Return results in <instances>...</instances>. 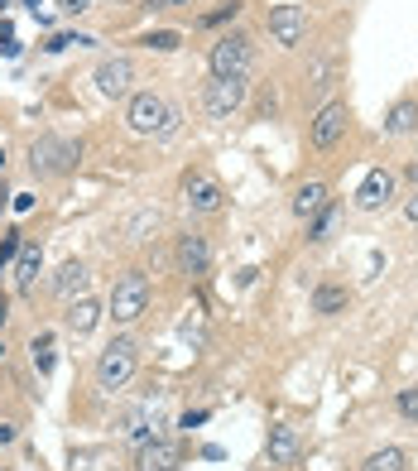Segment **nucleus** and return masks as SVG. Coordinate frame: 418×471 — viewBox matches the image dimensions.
Instances as JSON below:
<instances>
[{"mask_svg":"<svg viewBox=\"0 0 418 471\" xmlns=\"http://www.w3.org/2000/svg\"><path fill=\"white\" fill-rule=\"evenodd\" d=\"M125 125L135 135H173L178 131V106H169L159 92H135L125 111Z\"/></svg>","mask_w":418,"mask_h":471,"instance_id":"nucleus-1","label":"nucleus"},{"mask_svg":"<svg viewBox=\"0 0 418 471\" xmlns=\"http://www.w3.org/2000/svg\"><path fill=\"white\" fill-rule=\"evenodd\" d=\"M149 313V279L140 275V269H130V275H121L116 279V289H111V323H121V327H130V323H140V317Z\"/></svg>","mask_w":418,"mask_h":471,"instance_id":"nucleus-2","label":"nucleus"},{"mask_svg":"<svg viewBox=\"0 0 418 471\" xmlns=\"http://www.w3.org/2000/svg\"><path fill=\"white\" fill-rule=\"evenodd\" d=\"M77 155L82 149L73 145V140H58V135H39L29 145V164H34V173H44V179H63V173H73Z\"/></svg>","mask_w":418,"mask_h":471,"instance_id":"nucleus-3","label":"nucleus"},{"mask_svg":"<svg viewBox=\"0 0 418 471\" xmlns=\"http://www.w3.org/2000/svg\"><path fill=\"white\" fill-rule=\"evenodd\" d=\"M207 63H212V77H245L250 63H255V49H250L245 34H221V39L212 44Z\"/></svg>","mask_w":418,"mask_h":471,"instance_id":"nucleus-4","label":"nucleus"},{"mask_svg":"<svg viewBox=\"0 0 418 471\" xmlns=\"http://www.w3.org/2000/svg\"><path fill=\"white\" fill-rule=\"evenodd\" d=\"M130 375H135V341L116 337L111 347L97 356V385H101V390H121Z\"/></svg>","mask_w":418,"mask_h":471,"instance_id":"nucleus-5","label":"nucleus"},{"mask_svg":"<svg viewBox=\"0 0 418 471\" xmlns=\"http://www.w3.org/2000/svg\"><path fill=\"white\" fill-rule=\"evenodd\" d=\"M245 101V77H212L207 92H202V106H207L212 121H231Z\"/></svg>","mask_w":418,"mask_h":471,"instance_id":"nucleus-6","label":"nucleus"},{"mask_svg":"<svg viewBox=\"0 0 418 471\" xmlns=\"http://www.w3.org/2000/svg\"><path fill=\"white\" fill-rule=\"evenodd\" d=\"M346 121H351V111H346V101H327L322 111L313 116V125H308V140H313V149H332L337 140L346 135Z\"/></svg>","mask_w":418,"mask_h":471,"instance_id":"nucleus-7","label":"nucleus"},{"mask_svg":"<svg viewBox=\"0 0 418 471\" xmlns=\"http://www.w3.org/2000/svg\"><path fill=\"white\" fill-rule=\"evenodd\" d=\"M308 34V15L303 5H274L269 10V39L279 44V49H298Z\"/></svg>","mask_w":418,"mask_h":471,"instance_id":"nucleus-8","label":"nucleus"},{"mask_svg":"<svg viewBox=\"0 0 418 471\" xmlns=\"http://www.w3.org/2000/svg\"><path fill=\"white\" fill-rule=\"evenodd\" d=\"M130 82H135V63L130 58H106V63L97 68V92L111 101L130 97Z\"/></svg>","mask_w":418,"mask_h":471,"instance_id":"nucleus-9","label":"nucleus"},{"mask_svg":"<svg viewBox=\"0 0 418 471\" xmlns=\"http://www.w3.org/2000/svg\"><path fill=\"white\" fill-rule=\"evenodd\" d=\"M183 203H188V212L212 217V212H221V188L212 183L207 173H188L183 179Z\"/></svg>","mask_w":418,"mask_h":471,"instance_id":"nucleus-10","label":"nucleus"},{"mask_svg":"<svg viewBox=\"0 0 418 471\" xmlns=\"http://www.w3.org/2000/svg\"><path fill=\"white\" fill-rule=\"evenodd\" d=\"M390 197H394V173L390 169H370L361 179V188H356V207L361 212H380Z\"/></svg>","mask_w":418,"mask_h":471,"instance_id":"nucleus-11","label":"nucleus"},{"mask_svg":"<svg viewBox=\"0 0 418 471\" xmlns=\"http://www.w3.org/2000/svg\"><path fill=\"white\" fill-rule=\"evenodd\" d=\"M135 471H178V447L169 438H149L135 452Z\"/></svg>","mask_w":418,"mask_h":471,"instance_id":"nucleus-12","label":"nucleus"},{"mask_svg":"<svg viewBox=\"0 0 418 471\" xmlns=\"http://www.w3.org/2000/svg\"><path fill=\"white\" fill-rule=\"evenodd\" d=\"M159 423H164L159 404H140V409H130V414H125L121 428H125V438H130V443H149V438H164Z\"/></svg>","mask_w":418,"mask_h":471,"instance_id":"nucleus-13","label":"nucleus"},{"mask_svg":"<svg viewBox=\"0 0 418 471\" xmlns=\"http://www.w3.org/2000/svg\"><path fill=\"white\" fill-rule=\"evenodd\" d=\"M178 269H183V275H207L212 269L207 236H178Z\"/></svg>","mask_w":418,"mask_h":471,"instance_id":"nucleus-14","label":"nucleus"},{"mask_svg":"<svg viewBox=\"0 0 418 471\" xmlns=\"http://www.w3.org/2000/svg\"><path fill=\"white\" fill-rule=\"evenodd\" d=\"M63 323H68V332L87 337V332H92V327H97V323H101V303H97V299H87V293H82V299H73V303H68Z\"/></svg>","mask_w":418,"mask_h":471,"instance_id":"nucleus-15","label":"nucleus"},{"mask_svg":"<svg viewBox=\"0 0 418 471\" xmlns=\"http://www.w3.org/2000/svg\"><path fill=\"white\" fill-rule=\"evenodd\" d=\"M332 207V193H327V183H303L293 193V217H303V221H313L318 212H327Z\"/></svg>","mask_w":418,"mask_h":471,"instance_id":"nucleus-16","label":"nucleus"},{"mask_svg":"<svg viewBox=\"0 0 418 471\" xmlns=\"http://www.w3.org/2000/svg\"><path fill=\"white\" fill-rule=\"evenodd\" d=\"M87 279H92L87 265H82V260H68V265L53 275V293H58V299H73V293L87 289Z\"/></svg>","mask_w":418,"mask_h":471,"instance_id":"nucleus-17","label":"nucleus"},{"mask_svg":"<svg viewBox=\"0 0 418 471\" xmlns=\"http://www.w3.org/2000/svg\"><path fill=\"white\" fill-rule=\"evenodd\" d=\"M39 265H44L39 245H20V255H15V284H20V293L34 289V279H39Z\"/></svg>","mask_w":418,"mask_h":471,"instance_id":"nucleus-18","label":"nucleus"},{"mask_svg":"<svg viewBox=\"0 0 418 471\" xmlns=\"http://www.w3.org/2000/svg\"><path fill=\"white\" fill-rule=\"evenodd\" d=\"M293 457H298V433L293 428H284V423H279V428H269V462H293Z\"/></svg>","mask_w":418,"mask_h":471,"instance_id":"nucleus-19","label":"nucleus"},{"mask_svg":"<svg viewBox=\"0 0 418 471\" xmlns=\"http://www.w3.org/2000/svg\"><path fill=\"white\" fill-rule=\"evenodd\" d=\"M418 125V106L414 101H394L390 116H385V135H409Z\"/></svg>","mask_w":418,"mask_h":471,"instance_id":"nucleus-20","label":"nucleus"},{"mask_svg":"<svg viewBox=\"0 0 418 471\" xmlns=\"http://www.w3.org/2000/svg\"><path fill=\"white\" fill-rule=\"evenodd\" d=\"M346 299H351L346 289H337V284H322V289L313 293V313H342V308H346Z\"/></svg>","mask_w":418,"mask_h":471,"instance_id":"nucleus-21","label":"nucleus"},{"mask_svg":"<svg viewBox=\"0 0 418 471\" xmlns=\"http://www.w3.org/2000/svg\"><path fill=\"white\" fill-rule=\"evenodd\" d=\"M29 351H34V371H39V375H53V332H39Z\"/></svg>","mask_w":418,"mask_h":471,"instance_id":"nucleus-22","label":"nucleus"},{"mask_svg":"<svg viewBox=\"0 0 418 471\" xmlns=\"http://www.w3.org/2000/svg\"><path fill=\"white\" fill-rule=\"evenodd\" d=\"M361 471H404V452L399 447H385V452H375Z\"/></svg>","mask_w":418,"mask_h":471,"instance_id":"nucleus-23","label":"nucleus"},{"mask_svg":"<svg viewBox=\"0 0 418 471\" xmlns=\"http://www.w3.org/2000/svg\"><path fill=\"white\" fill-rule=\"evenodd\" d=\"M145 49H159V53H173L178 44H183V34H173V29H154V34H145Z\"/></svg>","mask_w":418,"mask_h":471,"instance_id":"nucleus-24","label":"nucleus"},{"mask_svg":"<svg viewBox=\"0 0 418 471\" xmlns=\"http://www.w3.org/2000/svg\"><path fill=\"white\" fill-rule=\"evenodd\" d=\"M337 227V207H327V212H318L313 217V227H308V236H313V241H327V231Z\"/></svg>","mask_w":418,"mask_h":471,"instance_id":"nucleus-25","label":"nucleus"},{"mask_svg":"<svg viewBox=\"0 0 418 471\" xmlns=\"http://www.w3.org/2000/svg\"><path fill=\"white\" fill-rule=\"evenodd\" d=\"M399 414L409 423H418V390H399Z\"/></svg>","mask_w":418,"mask_h":471,"instance_id":"nucleus-26","label":"nucleus"},{"mask_svg":"<svg viewBox=\"0 0 418 471\" xmlns=\"http://www.w3.org/2000/svg\"><path fill=\"white\" fill-rule=\"evenodd\" d=\"M15 255H20V231H10L5 241H0V265H10Z\"/></svg>","mask_w":418,"mask_h":471,"instance_id":"nucleus-27","label":"nucleus"},{"mask_svg":"<svg viewBox=\"0 0 418 471\" xmlns=\"http://www.w3.org/2000/svg\"><path fill=\"white\" fill-rule=\"evenodd\" d=\"M236 10H241V0H226L221 10H212V15H207V25H221V20H231V15H236Z\"/></svg>","mask_w":418,"mask_h":471,"instance_id":"nucleus-28","label":"nucleus"},{"mask_svg":"<svg viewBox=\"0 0 418 471\" xmlns=\"http://www.w3.org/2000/svg\"><path fill=\"white\" fill-rule=\"evenodd\" d=\"M58 10L63 15H82V10H92V0H58Z\"/></svg>","mask_w":418,"mask_h":471,"instance_id":"nucleus-29","label":"nucleus"},{"mask_svg":"<svg viewBox=\"0 0 418 471\" xmlns=\"http://www.w3.org/2000/svg\"><path fill=\"white\" fill-rule=\"evenodd\" d=\"M197 423H207V409H193V414H183V428H197Z\"/></svg>","mask_w":418,"mask_h":471,"instance_id":"nucleus-30","label":"nucleus"},{"mask_svg":"<svg viewBox=\"0 0 418 471\" xmlns=\"http://www.w3.org/2000/svg\"><path fill=\"white\" fill-rule=\"evenodd\" d=\"M5 443H15V423H0V447Z\"/></svg>","mask_w":418,"mask_h":471,"instance_id":"nucleus-31","label":"nucleus"},{"mask_svg":"<svg viewBox=\"0 0 418 471\" xmlns=\"http://www.w3.org/2000/svg\"><path fill=\"white\" fill-rule=\"evenodd\" d=\"M404 217H409V221H418V197H414L409 207H404Z\"/></svg>","mask_w":418,"mask_h":471,"instance_id":"nucleus-32","label":"nucleus"},{"mask_svg":"<svg viewBox=\"0 0 418 471\" xmlns=\"http://www.w3.org/2000/svg\"><path fill=\"white\" fill-rule=\"evenodd\" d=\"M5 317H10V299L0 293V323H5Z\"/></svg>","mask_w":418,"mask_h":471,"instance_id":"nucleus-33","label":"nucleus"},{"mask_svg":"<svg viewBox=\"0 0 418 471\" xmlns=\"http://www.w3.org/2000/svg\"><path fill=\"white\" fill-rule=\"evenodd\" d=\"M409 179H414V183H418V164H414V169H409Z\"/></svg>","mask_w":418,"mask_h":471,"instance_id":"nucleus-34","label":"nucleus"},{"mask_svg":"<svg viewBox=\"0 0 418 471\" xmlns=\"http://www.w3.org/2000/svg\"><path fill=\"white\" fill-rule=\"evenodd\" d=\"M0 169H5V149H0Z\"/></svg>","mask_w":418,"mask_h":471,"instance_id":"nucleus-35","label":"nucleus"},{"mask_svg":"<svg viewBox=\"0 0 418 471\" xmlns=\"http://www.w3.org/2000/svg\"><path fill=\"white\" fill-rule=\"evenodd\" d=\"M0 356H5V347H0Z\"/></svg>","mask_w":418,"mask_h":471,"instance_id":"nucleus-36","label":"nucleus"},{"mask_svg":"<svg viewBox=\"0 0 418 471\" xmlns=\"http://www.w3.org/2000/svg\"><path fill=\"white\" fill-rule=\"evenodd\" d=\"M0 5H5V0H0Z\"/></svg>","mask_w":418,"mask_h":471,"instance_id":"nucleus-37","label":"nucleus"}]
</instances>
